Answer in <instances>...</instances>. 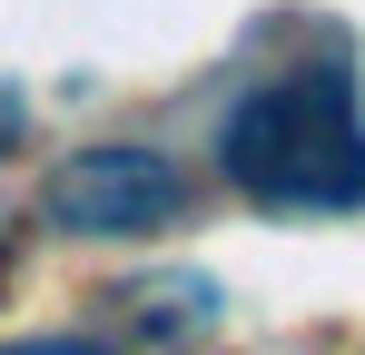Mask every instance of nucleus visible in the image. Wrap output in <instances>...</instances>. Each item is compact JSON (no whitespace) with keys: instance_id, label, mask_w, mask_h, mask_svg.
Masks as SVG:
<instances>
[{"instance_id":"1","label":"nucleus","mask_w":365,"mask_h":355,"mask_svg":"<svg viewBox=\"0 0 365 355\" xmlns=\"http://www.w3.org/2000/svg\"><path fill=\"white\" fill-rule=\"evenodd\" d=\"M217 168L237 197L287 207V217H336L365 207V109H356V69L316 59V69H277L257 79L227 128H217Z\"/></svg>"},{"instance_id":"2","label":"nucleus","mask_w":365,"mask_h":355,"mask_svg":"<svg viewBox=\"0 0 365 355\" xmlns=\"http://www.w3.org/2000/svg\"><path fill=\"white\" fill-rule=\"evenodd\" d=\"M178 207H187V178L168 148H79L50 178V217L69 237H138V227H168Z\"/></svg>"},{"instance_id":"3","label":"nucleus","mask_w":365,"mask_h":355,"mask_svg":"<svg viewBox=\"0 0 365 355\" xmlns=\"http://www.w3.org/2000/svg\"><path fill=\"white\" fill-rule=\"evenodd\" d=\"M0 355H119V346H99V336H20V346H0Z\"/></svg>"}]
</instances>
